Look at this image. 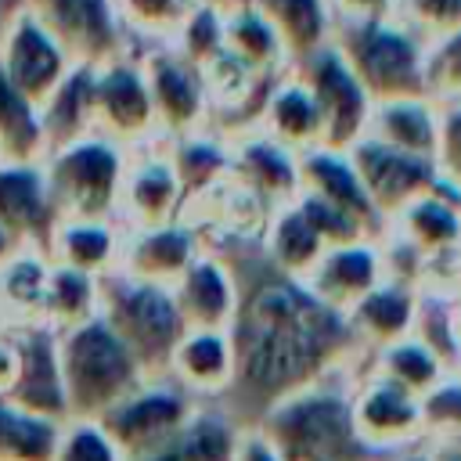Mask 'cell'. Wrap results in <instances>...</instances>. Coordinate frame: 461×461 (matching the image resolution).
<instances>
[{"mask_svg":"<svg viewBox=\"0 0 461 461\" xmlns=\"http://www.w3.org/2000/svg\"><path fill=\"white\" fill-rule=\"evenodd\" d=\"M169 295L187 331H227L230 328L238 288H234L230 267L220 256L198 252L191 267L176 277Z\"/></svg>","mask_w":461,"mask_h":461,"instance_id":"obj_18","label":"cell"},{"mask_svg":"<svg viewBox=\"0 0 461 461\" xmlns=\"http://www.w3.org/2000/svg\"><path fill=\"white\" fill-rule=\"evenodd\" d=\"M457 223H461V191H457Z\"/></svg>","mask_w":461,"mask_h":461,"instance_id":"obj_55","label":"cell"},{"mask_svg":"<svg viewBox=\"0 0 461 461\" xmlns=\"http://www.w3.org/2000/svg\"><path fill=\"white\" fill-rule=\"evenodd\" d=\"M299 166V191L317 194L321 202L342 209L346 216H353L375 241H382L385 234V220L378 216V209L371 205V198L364 194L349 158L342 151H324V148H310L303 155H295Z\"/></svg>","mask_w":461,"mask_h":461,"instance_id":"obj_21","label":"cell"},{"mask_svg":"<svg viewBox=\"0 0 461 461\" xmlns=\"http://www.w3.org/2000/svg\"><path fill=\"white\" fill-rule=\"evenodd\" d=\"M97 317L119 335L148 378H166V364L187 331L169 288L133 281L126 274L101 277V310Z\"/></svg>","mask_w":461,"mask_h":461,"instance_id":"obj_5","label":"cell"},{"mask_svg":"<svg viewBox=\"0 0 461 461\" xmlns=\"http://www.w3.org/2000/svg\"><path fill=\"white\" fill-rule=\"evenodd\" d=\"M364 194L371 198V205L378 209L382 220H389L393 212H400L407 202L429 194L439 187L436 176V162L421 158V155H407L400 148L378 144L371 137H360L349 151H346Z\"/></svg>","mask_w":461,"mask_h":461,"instance_id":"obj_14","label":"cell"},{"mask_svg":"<svg viewBox=\"0 0 461 461\" xmlns=\"http://www.w3.org/2000/svg\"><path fill=\"white\" fill-rule=\"evenodd\" d=\"M393 22L403 25L421 47L461 29V0H396Z\"/></svg>","mask_w":461,"mask_h":461,"instance_id":"obj_40","label":"cell"},{"mask_svg":"<svg viewBox=\"0 0 461 461\" xmlns=\"http://www.w3.org/2000/svg\"><path fill=\"white\" fill-rule=\"evenodd\" d=\"M371 371L382 375V378H389L393 385L407 389V393L418 396V400H421L429 389H436V385L450 375L447 364H443L421 339H414V335H407V339H400V342L378 349L375 360H371Z\"/></svg>","mask_w":461,"mask_h":461,"instance_id":"obj_36","label":"cell"},{"mask_svg":"<svg viewBox=\"0 0 461 461\" xmlns=\"http://www.w3.org/2000/svg\"><path fill=\"white\" fill-rule=\"evenodd\" d=\"M256 133H263L267 140H274L277 148L303 155L310 148H317V108L310 101V90L303 86V79L295 72L281 76L259 112Z\"/></svg>","mask_w":461,"mask_h":461,"instance_id":"obj_28","label":"cell"},{"mask_svg":"<svg viewBox=\"0 0 461 461\" xmlns=\"http://www.w3.org/2000/svg\"><path fill=\"white\" fill-rule=\"evenodd\" d=\"M223 144L230 151V173L267 205V212L299 194V166L292 151L277 148L256 130L234 140H223Z\"/></svg>","mask_w":461,"mask_h":461,"instance_id":"obj_23","label":"cell"},{"mask_svg":"<svg viewBox=\"0 0 461 461\" xmlns=\"http://www.w3.org/2000/svg\"><path fill=\"white\" fill-rule=\"evenodd\" d=\"M349 418L357 443L367 457L396 454L403 447H414L425 439L421 432V400L407 389L393 385L389 378L367 371L349 389Z\"/></svg>","mask_w":461,"mask_h":461,"instance_id":"obj_11","label":"cell"},{"mask_svg":"<svg viewBox=\"0 0 461 461\" xmlns=\"http://www.w3.org/2000/svg\"><path fill=\"white\" fill-rule=\"evenodd\" d=\"M375 461H436V457H432V447L414 443V447H403V450H396V454H382V457H375Z\"/></svg>","mask_w":461,"mask_h":461,"instance_id":"obj_48","label":"cell"},{"mask_svg":"<svg viewBox=\"0 0 461 461\" xmlns=\"http://www.w3.org/2000/svg\"><path fill=\"white\" fill-rule=\"evenodd\" d=\"M90 133L126 151L158 140L155 108L137 54H126L90 72Z\"/></svg>","mask_w":461,"mask_h":461,"instance_id":"obj_8","label":"cell"},{"mask_svg":"<svg viewBox=\"0 0 461 461\" xmlns=\"http://www.w3.org/2000/svg\"><path fill=\"white\" fill-rule=\"evenodd\" d=\"M137 61L155 108L158 140H176L209 130V101L194 65H187L173 47H148L137 54Z\"/></svg>","mask_w":461,"mask_h":461,"instance_id":"obj_12","label":"cell"},{"mask_svg":"<svg viewBox=\"0 0 461 461\" xmlns=\"http://www.w3.org/2000/svg\"><path fill=\"white\" fill-rule=\"evenodd\" d=\"M47 158L40 108L18 94L0 72V162L4 166H32Z\"/></svg>","mask_w":461,"mask_h":461,"instance_id":"obj_35","label":"cell"},{"mask_svg":"<svg viewBox=\"0 0 461 461\" xmlns=\"http://www.w3.org/2000/svg\"><path fill=\"white\" fill-rule=\"evenodd\" d=\"M54 342H58V371H61L68 418L97 421L104 411H112L137 385L148 382L133 353L119 342V335L101 317L54 335Z\"/></svg>","mask_w":461,"mask_h":461,"instance_id":"obj_3","label":"cell"},{"mask_svg":"<svg viewBox=\"0 0 461 461\" xmlns=\"http://www.w3.org/2000/svg\"><path fill=\"white\" fill-rule=\"evenodd\" d=\"M421 432L432 443H443L461 432V371L447 375L436 389L421 396Z\"/></svg>","mask_w":461,"mask_h":461,"instance_id":"obj_43","label":"cell"},{"mask_svg":"<svg viewBox=\"0 0 461 461\" xmlns=\"http://www.w3.org/2000/svg\"><path fill=\"white\" fill-rule=\"evenodd\" d=\"M90 72L94 68H72L58 90L40 104V122H43V140H47V155L90 137Z\"/></svg>","mask_w":461,"mask_h":461,"instance_id":"obj_34","label":"cell"},{"mask_svg":"<svg viewBox=\"0 0 461 461\" xmlns=\"http://www.w3.org/2000/svg\"><path fill=\"white\" fill-rule=\"evenodd\" d=\"M220 11H223V50L227 54H234L241 65H249L263 79H281L292 72L281 40L245 0H234L230 7H220Z\"/></svg>","mask_w":461,"mask_h":461,"instance_id":"obj_31","label":"cell"},{"mask_svg":"<svg viewBox=\"0 0 461 461\" xmlns=\"http://www.w3.org/2000/svg\"><path fill=\"white\" fill-rule=\"evenodd\" d=\"M385 281V263H382V245L378 241H357V245H335L324 249V256L317 259V267L303 277L306 292L335 310V313H349L371 288H378Z\"/></svg>","mask_w":461,"mask_h":461,"instance_id":"obj_17","label":"cell"},{"mask_svg":"<svg viewBox=\"0 0 461 461\" xmlns=\"http://www.w3.org/2000/svg\"><path fill=\"white\" fill-rule=\"evenodd\" d=\"M432 457L436 461H461V454L450 450V447H443V443H432Z\"/></svg>","mask_w":461,"mask_h":461,"instance_id":"obj_51","label":"cell"},{"mask_svg":"<svg viewBox=\"0 0 461 461\" xmlns=\"http://www.w3.org/2000/svg\"><path fill=\"white\" fill-rule=\"evenodd\" d=\"M133 461H180V454H176V447H166V450H155V454H144Z\"/></svg>","mask_w":461,"mask_h":461,"instance_id":"obj_50","label":"cell"},{"mask_svg":"<svg viewBox=\"0 0 461 461\" xmlns=\"http://www.w3.org/2000/svg\"><path fill=\"white\" fill-rule=\"evenodd\" d=\"M72 68L76 65L65 58L54 36L36 22V14L25 4H18L7 14L0 36V72L7 76V83L40 108Z\"/></svg>","mask_w":461,"mask_h":461,"instance_id":"obj_13","label":"cell"},{"mask_svg":"<svg viewBox=\"0 0 461 461\" xmlns=\"http://www.w3.org/2000/svg\"><path fill=\"white\" fill-rule=\"evenodd\" d=\"M396 0H324L331 29L342 25H371V22H389Z\"/></svg>","mask_w":461,"mask_h":461,"instance_id":"obj_45","label":"cell"},{"mask_svg":"<svg viewBox=\"0 0 461 461\" xmlns=\"http://www.w3.org/2000/svg\"><path fill=\"white\" fill-rule=\"evenodd\" d=\"M234 461H281V457L270 450V443H267L256 429H245V432H241V439H238Z\"/></svg>","mask_w":461,"mask_h":461,"instance_id":"obj_47","label":"cell"},{"mask_svg":"<svg viewBox=\"0 0 461 461\" xmlns=\"http://www.w3.org/2000/svg\"><path fill=\"white\" fill-rule=\"evenodd\" d=\"M450 339H454L457 371H461V295H457V299H450Z\"/></svg>","mask_w":461,"mask_h":461,"instance_id":"obj_49","label":"cell"},{"mask_svg":"<svg viewBox=\"0 0 461 461\" xmlns=\"http://www.w3.org/2000/svg\"><path fill=\"white\" fill-rule=\"evenodd\" d=\"M198 252H202L198 238L180 220L148 227V230H126L122 252H119V274L144 281V285L173 288Z\"/></svg>","mask_w":461,"mask_h":461,"instance_id":"obj_20","label":"cell"},{"mask_svg":"<svg viewBox=\"0 0 461 461\" xmlns=\"http://www.w3.org/2000/svg\"><path fill=\"white\" fill-rule=\"evenodd\" d=\"M40 166L58 220H115L126 148L90 133L50 151Z\"/></svg>","mask_w":461,"mask_h":461,"instance_id":"obj_6","label":"cell"},{"mask_svg":"<svg viewBox=\"0 0 461 461\" xmlns=\"http://www.w3.org/2000/svg\"><path fill=\"white\" fill-rule=\"evenodd\" d=\"M324 238L317 234V227L303 216V209L292 202L270 209L267 223H263V234H259V252L267 256V263L274 270H281L285 277L292 281H303L317 259L324 256Z\"/></svg>","mask_w":461,"mask_h":461,"instance_id":"obj_27","label":"cell"},{"mask_svg":"<svg viewBox=\"0 0 461 461\" xmlns=\"http://www.w3.org/2000/svg\"><path fill=\"white\" fill-rule=\"evenodd\" d=\"M364 137L389 144V148H400L407 155L432 158V151H436V104L425 97L371 104Z\"/></svg>","mask_w":461,"mask_h":461,"instance_id":"obj_32","label":"cell"},{"mask_svg":"<svg viewBox=\"0 0 461 461\" xmlns=\"http://www.w3.org/2000/svg\"><path fill=\"white\" fill-rule=\"evenodd\" d=\"M79 68H101L133 54L112 0H22Z\"/></svg>","mask_w":461,"mask_h":461,"instance_id":"obj_10","label":"cell"},{"mask_svg":"<svg viewBox=\"0 0 461 461\" xmlns=\"http://www.w3.org/2000/svg\"><path fill=\"white\" fill-rule=\"evenodd\" d=\"M18 367H22L18 331L0 324V396H11V389L18 382Z\"/></svg>","mask_w":461,"mask_h":461,"instance_id":"obj_46","label":"cell"},{"mask_svg":"<svg viewBox=\"0 0 461 461\" xmlns=\"http://www.w3.org/2000/svg\"><path fill=\"white\" fill-rule=\"evenodd\" d=\"M245 4L274 29L292 68L331 43V18L324 0H245Z\"/></svg>","mask_w":461,"mask_h":461,"instance_id":"obj_29","label":"cell"},{"mask_svg":"<svg viewBox=\"0 0 461 461\" xmlns=\"http://www.w3.org/2000/svg\"><path fill=\"white\" fill-rule=\"evenodd\" d=\"M443 447H450V450H457V454H461V432H457V436H450V439H443Z\"/></svg>","mask_w":461,"mask_h":461,"instance_id":"obj_54","label":"cell"},{"mask_svg":"<svg viewBox=\"0 0 461 461\" xmlns=\"http://www.w3.org/2000/svg\"><path fill=\"white\" fill-rule=\"evenodd\" d=\"M425 97L436 108L461 104V29L425 47Z\"/></svg>","mask_w":461,"mask_h":461,"instance_id":"obj_41","label":"cell"},{"mask_svg":"<svg viewBox=\"0 0 461 461\" xmlns=\"http://www.w3.org/2000/svg\"><path fill=\"white\" fill-rule=\"evenodd\" d=\"M414 313H418V288L385 277L346 313V321H349L360 349L378 353L414 331Z\"/></svg>","mask_w":461,"mask_h":461,"instance_id":"obj_26","label":"cell"},{"mask_svg":"<svg viewBox=\"0 0 461 461\" xmlns=\"http://www.w3.org/2000/svg\"><path fill=\"white\" fill-rule=\"evenodd\" d=\"M61 421L40 418L0 396V461H50Z\"/></svg>","mask_w":461,"mask_h":461,"instance_id":"obj_38","label":"cell"},{"mask_svg":"<svg viewBox=\"0 0 461 461\" xmlns=\"http://www.w3.org/2000/svg\"><path fill=\"white\" fill-rule=\"evenodd\" d=\"M241 432L245 429H238V421L220 403H198L173 447L180 461H234Z\"/></svg>","mask_w":461,"mask_h":461,"instance_id":"obj_37","label":"cell"},{"mask_svg":"<svg viewBox=\"0 0 461 461\" xmlns=\"http://www.w3.org/2000/svg\"><path fill=\"white\" fill-rule=\"evenodd\" d=\"M50 461H126V457L119 454V447L108 439V432L97 421L68 418V421H61L58 447H54Z\"/></svg>","mask_w":461,"mask_h":461,"instance_id":"obj_42","label":"cell"},{"mask_svg":"<svg viewBox=\"0 0 461 461\" xmlns=\"http://www.w3.org/2000/svg\"><path fill=\"white\" fill-rule=\"evenodd\" d=\"M223 263L234 274L238 303L227 328L234 378L220 407L238 429H256L274 403L346 375L349 360L364 349L342 313L321 306L303 281L267 263L259 241L234 249Z\"/></svg>","mask_w":461,"mask_h":461,"instance_id":"obj_1","label":"cell"},{"mask_svg":"<svg viewBox=\"0 0 461 461\" xmlns=\"http://www.w3.org/2000/svg\"><path fill=\"white\" fill-rule=\"evenodd\" d=\"M166 378L198 403H220L234 378L227 331H184L166 364Z\"/></svg>","mask_w":461,"mask_h":461,"instance_id":"obj_22","label":"cell"},{"mask_svg":"<svg viewBox=\"0 0 461 461\" xmlns=\"http://www.w3.org/2000/svg\"><path fill=\"white\" fill-rule=\"evenodd\" d=\"M292 72L303 79L317 108V148L346 155L367 130V115H371L367 94L360 90V83L353 79V72L346 68V61L331 43L313 58L299 61Z\"/></svg>","mask_w":461,"mask_h":461,"instance_id":"obj_9","label":"cell"},{"mask_svg":"<svg viewBox=\"0 0 461 461\" xmlns=\"http://www.w3.org/2000/svg\"><path fill=\"white\" fill-rule=\"evenodd\" d=\"M382 241L411 252L421 267L450 256L461 249V223H457V194L450 187H436L414 202H407L400 212L385 220Z\"/></svg>","mask_w":461,"mask_h":461,"instance_id":"obj_16","label":"cell"},{"mask_svg":"<svg viewBox=\"0 0 461 461\" xmlns=\"http://www.w3.org/2000/svg\"><path fill=\"white\" fill-rule=\"evenodd\" d=\"M436 176L443 187L454 194L461 191V104L454 108H436Z\"/></svg>","mask_w":461,"mask_h":461,"instance_id":"obj_44","label":"cell"},{"mask_svg":"<svg viewBox=\"0 0 461 461\" xmlns=\"http://www.w3.org/2000/svg\"><path fill=\"white\" fill-rule=\"evenodd\" d=\"M122 238L126 230L119 227V220H58L43 245V256L54 267L108 277L119 270Z\"/></svg>","mask_w":461,"mask_h":461,"instance_id":"obj_24","label":"cell"},{"mask_svg":"<svg viewBox=\"0 0 461 461\" xmlns=\"http://www.w3.org/2000/svg\"><path fill=\"white\" fill-rule=\"evenodd\" d=\"M371 461H375V457H371Z\"/></svg>","mask_w":461,"mask_h":461,"instance_id":"obj_56","label":"cell"},{"mask_svg":"<svg viewBox=\"0 0 461 461\" xmlns=\"http://www.w3.org/2000/svg\"><path fill=\"white\" fill-rule=\"evenodd\" d=\"M22 0H0V36H4V25H7V14L18 7Z\"/></svg>","mask_w":461,"mask_h":461,"instance_id":"obj_52","label":"cell"},{"mask_svg":"<svg viewBox=\"0 0 461 461\" xmlns=\"http://www.w3.org/2000/svg\"><path fill=\"white\" fill-rule=\"evenodd\" d=\"M97 310H101V277L50 263L47 288H43V328L54 335L72 331L94 321Z\"/></svg>","mask_w":461,"mask_h":461,"instance_id":"obj_33","label":"cell"},{"mask_svg":"<svg viewBox=\"0 0 461 461\" xmlns=\"http://www.w3.org/2000/svg\"><path fill=\"white\" fill-rule=\"evenodd\" d=\"M349 389L346 375H335L292 393L256 421V432L281 461H371L353 432Z\"/></svg>","mask_w":461,"mask_h":461,"instance_id":"obj_2","label":"cell"},{"mask_svg":"<svg viewBox=\"0 0 461 461\" xmlns=\"http://www.w3.org/2000/svg\"><path fill=\"white\" fill-rule=\"evenodd\" d=\"M11 252H14V241H11V238H7V230L0 227V263H4Z\"/></svg>","mask_w":461,"mask_h":461,"instance_id":"obj_53","label":"cell"},{"mask_svg":"<svg viewBox=\"0 0 461 461\" xmlns=\"http://www.w3.org/2000/svg\"><path fill=\"white\" fill-rule=\"evenodd\" d=\"M18 331V346H22V367H18V382L11 389V403L50 418V421H65V389H61V371H58V342L54 331L47 328H14Z\"/></svg>","mask_w":461,"mask_h":461,"instance_id":"obj_25","label":"cell"},{"mask_svg":"<svg viewBox=\"0 0 461 461\" xmlns=\"http://www.w3.org/2000/svg\"><path fill=\"white\" fill-rule=\"evenodd\" d=\"M184 205L180 180L173 173V162L166 155V144H144L126 151L122 187H119V209L115 220L122 230H148L162 223H176Z\"/></svg>","mask_w":461,"mask_h":461,"instance_id":"obj_15","label":"cell"},{"mask_svg":"<svg viewBox=\"0 0 461 461\" xmlns=\"http://www.w3.org/2000/svg\"><path fill=\"white\" fill-rule=\"evenodd\" d=\"M47 256L40 249H14L0 263V324L4 328H43V288Z\"/></svg>","mask_w":461,"mask_h":461,"instance_id":"obj_30","label":"cell"},{"mask_svg":"<svg viewBox=\"0 0 461 461\" xmlns=\"http://www.w3.org/2000/svg\"><path fill=\"white\" fill-rule=\"evenodd\" d=\"M198 400H191L176 382L169 378H148L137 385L126 400H119L112 411L97 418V425L108 432V439L119 447L126 461L166 450L184 432L187 418L194 414Z\"/></svg>","mask_w":461,"mask_h":461,"instance_id":"obj_7","label":"cell"},{"mask_svg":"<svg viewBox=\"0 0 461 461\" xmlns=\"http://www.w3.org/2000/svg\"><path fill=\"white\" fill-rule=\"evenodd\" d=\"M58 223V209L50 202L43 166H4L0 162V227L14 241V249H40L47 245Z\"/></svg>","mask_w":461,"mask_h":461,"instance_id":"obj_19","label":"cell"},{"mask_svg":"<svg viewBox=\"0 0 461 461\" xmlns=\"http://www.w3.org/2000/svg\"><path fill=\"white\" fill-rule=\"evenodd\" d=\"M331 47L371 104L425 97V47L393 18L331 29Z\"/></svg>","mask_w":461,"mask_h":461,"instance_id":"obj_4","label":"cell"},{"mask_svg":"<svg viewBox=\"0 0 461 461\" xmlns=\"http://www.w3.org/2000/svg\"><path fill=\"white\" fill-rule=\"evenodd\" d=\"M112 4L130 43L140 40L148 47H169L202 0H112Z\"/></svg>","mask_w":461,"mask_h":461,"instance_id":"obj_39","label":"cell"}]
</instances>
